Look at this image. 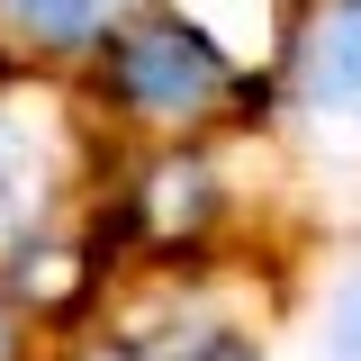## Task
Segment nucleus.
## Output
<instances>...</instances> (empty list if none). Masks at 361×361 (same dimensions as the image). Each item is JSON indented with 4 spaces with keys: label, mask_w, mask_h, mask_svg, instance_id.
<instances>
[{
    "label": "nucleus",
    "mask_w": 361,
    "mask_h": 361,
    "mask_svg": "<svg viewBox=\"0 0 361 361\" xmlns=\"http://www.w3.org/2000/svg\"><path fill=\"white\" fill-rule=\"evenodd\" d=\"M73 90L109 135H145V145H163V135H244V127L271 135V118H280V82L235 63L172 0H135L73 63Z\"/></svg>",
    "instance_id": "nucleus-1"
},
{
    "label": "nucleus",
    "mask_w": 361,
    "mask_h": 361,
    "mask_svg": "<svg viewBox=\"0 0 361 361\" xmlns=\"http://www.w3.org/2000/svg\"><path fill=\"white\" fill-rule=\"evenodd\" d=\"M280 118L271 135H307L316 154L343 145L361 154V0H307L298 18H280Z\"/></svg>",
    "instance_id": "nucleus-2"
},
{
    "label": "nucleus",
    "mask_w": 361,
    "mask_h": 361,
    "mask_svg": "<svg viewBox=\"0 0 361 361\" xmlns=\"http://www.w3.org/2000/svg\"><path fill=\"white\" fill-rule=\"evenodd\" d=\"M27 63L18 73H0V244L9 235H27V226H54L63 208H73V172H109L99 154H90V109H73L63 127H54V145H45L37 127H27Z\"/></svg>",
    "instance_id": "nucleus-3"
},
{
    "label": "nucleus",
    "mask_w": 361,
    "mask_h": 361,
    "mask_svg": "<svg viewBox=\"0 0 361 361\" xmlns=\"http://www.w3.org/2000/svg\"><path fill=\"white\" fill-rule=\"evenodd\" d=\"M135 0H0V54L27 73H73Z\"/></svg>",
    "instance_id": "nucleus-4"
},
{
    "label": "nucleus",
    "mask_w": 361,
    "mask_h": 361,
    "mask_svg": "<svg viewBox=\"0 0 361 361\" xmlns=\"http://www.w3.org/2000/svg\"><path fill=\"white\" fill-rule=\"evenodd\" d=\"M145 343H154V361H271L253 325H235V316H199V307L145 325Z\"/></svg>",
    "instance_id": "nucleus-5"
},
{
    "label": "nucleus",
    "mask_w": 361,
    "mask_h": 361,
    "mask_svg": "<svg viewBox=\"0 0 361 361\" xmlns=\"http://www.w3.org/2000/svg\"><path fill=\"white\" fill-rule=\"evenodd\" d=\"M316 361H361V262L325 289L316 307Z\"/></svg>",
    "instance_id": "nucleus-6"
},
{
    "label": "nucleus",
    "mask_w": 361,
    "mask_h": 361,
    "mask_svg": "<svg viewBox=\"0 0 361 361\" xmlns=\"http://www.w3.org/2000/svg\"><path fill=\"white\" fill-rule=\"evenodd\" d=\"M63 361H154V343H145V325H118V334H82V343H63Z\"/></svg>",
    "instance_id": "nucleus-7"
},
{
    "label": "nucleus",
    "mask_w": 361,
    "mask_h": 361,
    "mask_svg": "<svg viewBox=\"0 0 361 361\" xmlns=\"http://www.w3.org/2000/svg\"><path fill=\"white\" fill-rule=\"evenodd\" d=\"M37 334H45V325L18 307L9 289H0V361H37Z\"/></svg>",
    "instance_id": "nucleus-8"
},
{
    "label": "nucleus",
    "mask_w": 361,
    "mask_h": 361,
    "mask_svg": "<svg viewBox=\"0 0 361 361\" xmlns=\"http://www.w3.org/2000/svg\"><path fill=\"white\" fill-rule=\"evenodd\" d=\"M298 9H307V0H271V18H298Z\"/></svg>",
    "instance_id": "nucleus-9"
}]
</instances>
